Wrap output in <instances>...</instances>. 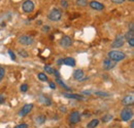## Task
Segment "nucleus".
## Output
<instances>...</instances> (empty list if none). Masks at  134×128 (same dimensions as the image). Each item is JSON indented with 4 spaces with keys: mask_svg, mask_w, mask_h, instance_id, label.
Returning a JSON list of instances; mask_svg holds the SVG:
<instances>
[{
    "mask_svg": "<svg viewBox=\"0 0 134 128\" xmlns=\"http://www.w3.org/2000/svg\"><path fill=\"white\" fill-rule=\"evenodd\" d=\"M107 54H108L109 60H111V61H114V62L123 61V60L126 57L125 53H124V52H121V51H119V50H110Z\"/></svg>",
    "mask_w": 134,
    "mask_h": 128,
    "instance_id": "nucleus-1",
    "label": "nucleus"
},
{
    "mask_svg": "<svg viewBox=\"0 0 134 128\" xmlns=\"http://www.w3.org/2000/svg\"><path fill=\"white\" fill-rule=\"evenodd\" d=\"M62 17V12L59 8H53L49 14V18L51 21H54V22H58L60 21Z\"/></svg>",
    "mask_w": 134,
    "mask_h": 128,
    "instance_id": "nucleus-2",
    "label": "nucleus"
},
{
    "mask_svg": "<svg viewBox=\"0 0 134 128\" xmlns=\"http://www.w3.org/2000/svg\"><path fill=\"white\" fill-rule=\"evenodd\" d=\"M132 116H133V112H132L131 109H129V107L123 109L122 112H121V119H122L123 121H126V122H127V121L131 120Z\"/></svg>",
    "mask_w": 134,
    "mask_h": 128,
    "instance_id": "nucleus-3",
    "label": "nucleus"
},
{
    "mask_svg": "<svg viewBox=\"0 0 134 128\" xmlns=\"http://www.w3.org/2000/svg\"><path fill=\"white\" fill-rule=\"evenodd\" d=\"M125 41H126V40H125V38H124L123 35H118L117 37L115 38V40L113 41V43H111V47L113 48L122 47V46L124 45Z\"/></svg>",
    "mask_w": 134,
    "mask_h": 128,
    "instance_id": "nucleus-4",
    "label": "nucleus"
},
{
    "mask_svg": "<svg viewBox=\"0 0 134 128\" xmlns=\"http://www.w3.org/2000/svg\"><path fill=\"white\" fill-rule=\"evenodd\" d=\"M19 42L23 45H32L34 43V39L31 36L28 35H22L19 37Z\"/></svg>",
    "mask_w": 134,
    "mask_h": 128,
    "instance_id": "nucleus-5",
    "label": "nucleus"
},
{
    "mask_svg": "<svg viewBox=\"0 0 134 128\" xmlns=\"http://www.w3.org/2000/svg\"><path fill=\"white\" fill-rule=\"evenodd\" d=\"M34 7H35V5H34L33 1H31V0H26L22 5L23 10L27 14H31L34 10Z\"/></svg>",
    "mask_w": 134,
    "mask_h": 128,
    "instance_id": "nucleus-6",
    "label": "nucleus"
},
{
    "mask_svg": "<svg viewBox=\"0 0 134 128\" xmlns=\"http://www.w3.org/2000/svg\"><path fill=\"white\" fill-rule=\"evenodd\" d=\"M32 109H33V104H26V105H24V106L22 107V109L20 110L19 115H20L21 117H25V116H27L29 113L32 111Z\"/></svg>",
    "mask_w": 134,
    "mask_h": 128,
    "instance_id": "nucleus-7",
    "label": "nucleus"
},
{
    "mask_svg": "<svg viewBox=\"0 0 134 128\" xmlns=\"http://www.w3.org/2000/svg\"><path fill=\"white\" fill-rule=\"evenodd\" d=\"M59 44H60V46H62V47L64 48H68L71 46V44H72V39L69 37V36H63L61 39H60V41H59Z\"/></svg>",
    "mask_w": 134,
    "mask_h": 128,
    "instance_id": "nucleus-8",
    "label": "nucleus"
},
{
    "mask_svg": "<svg viewBox=\"0 0 134 128\" xmlns=\"http://www.w3.org/2000/svg\"><path fill=\"white\" fill-rule=\"evenodd\" d=\"M69 121L71 124H76L81 121V114L79 111H73L69 116Z\"/></svg>",
    "mask_w": 134,
    "mask_h": 128,
    "instance_id": "nucleus-9",
    "label": "nucleus"
},
{
    "mask_svg": "<svg viewBox=\"0 0 134 128\" xmlns=\"http://www.w3.org/2000/svg\"><path fill=\"white\" fill-rule=\"evenodd\" d=\"M89 5H90V7L92 8V9H95V10H103L104 9V5L99 2V1H95V0H93V1H91L90 3H89Z\"/></svg>",
    "mask_w": 134,
    "mask_h": 128,
    "instance_id": "nucleus-10",
    "label": "nucleus"
},
{
    "mask_svg": "<svg viewBox=\"0 0 134 128\" xmlns=\"http://www.w3.org/2000/svg\"><path fill=\"white\" fill-rule=\"evenodd\" d=\"M122 104H123L124 106H127V107L133 106V104H134L133 94H128V95L125 96V97L123 98V100H122Z\"/></svg>",
    "mask_w": 134,
    "mask_h": 128,
    "instance_id": "nucleus-11",
    "label": "nucleus"
},
{
    "mask_svg": "<svg viewBox=\"0 0 134 128\" xmlns=\"http://www.w3.org/2000/svg\"><path fill=\"white\" fill-rule=\"evenodd\" d=\"M115 67H116V63L114 61H111L109 59L103 61V68H104V70H107L108 71V70H111Z\"/></svg>",
    "mask_w": 134,
    "mask_h": 128,
    "instance_id": "nucleus-12",
    "label": "nucleus"
},
{
    "mask_svg": "<svg viewBox=\"0 0 134 128\" xmlns=\"http://www.w3.org/2000/svg\"><path fill=\"white\" fill-rule=\"evenodd\" d=\"M38 100L44 105V106H51L52 105V99H51L49 96L44 95V94H41V95L38 97Z\"/></svg>",
    "mask_w": 134,
    "mask_h": 128,
    "instance_id": "nucleus-13",
    "label": "nucleus"
},
{
    "mask_svg": "<svg viewBox=\"0 0 134 128\" xmlns=\"http://www.w3.org/2000/svg\"><path fill=\"white\" fill-rule=\"evenodd\" d=\"M62 95H64L67 98H72V99H76V100H83L85 99V97L83 95L80 94H75V93H62Z\"/></svg>",
    "mask_w": 134,
    "mask_h": 128,
    "instance_id": "nucleus-14",
    "label": "nucleus"
},
{
    "mask_svg": "<svg viewBox=\"0 0 134 128\" xmlns=\"http://www.w3.org/2000/svg\"><path fill=\"white\" fill-rule=\"evenodd\" d=\"M73 78H74L75 80L81 81L84 78V71H83V70H76V71H74V73H73Z\"/></svg>",
    "mask_w": 134,
    "mask_h": 128,
    "instance_id": "nucleus-15",
    "label": "nucleus"
},
{
    "mask_svg": "<svg viewBox=\"0 0 134 128\" xmlns=\"http://www.w3.org/2000/svg\"><path fill=\"white\" fill-rule=\"evenodd\" d=\"M63 64L69 66V67H74L75 66V60L73 57H66V59L63 60Z\"/></svg>",
    "mask_w": 134,
    "mask_h": 128,
    "instance_id": "nucleus-16",
    "label": "nucleus"
},
{
    "mask_svg": "<svg viewBox=\"0 0 134 128\" xmlns=\"http://www.w3.org/2000/svg\"><path fill=\"white\" fill-rule=\"evenodd\" d=\"M98 124H99V120L98 119H93L87 124V128H96L98 126Z\"/></svg>",
    "mask_w": 134,
    "mask_h": 128,
    "instance_id": "nucleus-17",
    "label": "nucleus"
},
{
    "mask_svg": "<svg viewBox=\"0 0 134 128\" xmlns=\"http://www.w3.org/2000/svg\"><path fill=\"white\" fill-rule=\"evenodd\" d=\"M46 120H47V118H46V116H43V115H39V116H37V117L35 118V122H36L38 125L43 124V123L46 122Z\"/></svg>",
    "mask_w": 134,
    "mask_h": 128,
    "instance_id": "nucleus-18",
    "label": "nucleus"
},
{
    "mask_svg": "<svg viewBox=\"0 0 134 128\" xmlns=\"http://www.w3.org/2000/svg\"><path fill=\"white\" fill-rule=\"evenodd\" d=\"M56 82H57L58 84H60V85H61V86H62V87H63L65 90H67V91H71V88H70V87H68L66 84H65L63 81L61 80L60 78H57V79H56Z\"/></svg>",
    "mask_w": 134,
    "mask_h": 128,
    "instance_id": "nucleus-19",
    "label": "nucleus"
},
{
    "mask_svg": "<svg viewBox=\"0 0 134 128\" xmlns=\"http://www.w3.org/2000/svg\"><path fill=\"white\" fill-rule=\"evenodd\" d=\"M75 4L77 6H82V7H85L88 5V0H76L75 1Z\"/></svg>",
    "mask_w": 134,
    "mask_h": 128,
    "instance_id": "nucleus-20",
    "label": "nucleus"
},
{
    "mask_svg": "<svg viewBox=\"0 0 134 128\" xmlns=\"http://www.w3.org/2000/svg\"><path fill=\"white\" fill-rule=\"evenodd\" d=\"M37 78L39 79L40 81H42V82H46V81H48V77H47V75L44 74V73H38V75H37Z\"/></svg>",
    "mask_w": 134,
    "mask_h": 128,
    "instance_id": "nucleus-21",
    "label": "nucleus"
},
{
    "mask_svg": "<svg viewBox=\"0 0 134 128\" xmlns=\"http://www.w3.org/2000/svg\"><path fill=\"white\" fill-rule=\"evenodd\" d=\"M19 54L22 56V57H28L29 56V53H28V51H26L25 49H19Z\"/></svg>",
    "mask_w": 134,
    "mask_h": 128,
    "instance_id": "nucleus-22",
    "label": "nucleus"
},
{
    "mask_svg": "<svg viewBox=\"0 0 134 128\" xmlns=\"http://www.w3.org/2000/svg\"><path fill=\"white\" fill-rule=\"evenodd\" d=\"M43 69H44V71H47L48 74H54V72H55V70H54L52 67L48 66V65H46V66L43 67Z\"/></svg>",
    "mask_w": 134,
    "mask_h": 128,
    "instance_id": "nucleus-23",
    "label": "nucleus"
},
{
    "mask_svg": "<svg viewBox=\"0 0 134 128\" xmlns=\"http://www.w3.org/2000/svg\"><path fill=\"white\" fill-rule=\"evenodd\" d=\"M95 94L98 96H101V97H107V96H109V93L103 92V91H95Z\"/></svg>",
    "mask_w": 134,
    "mask_h": 128,
    "instance_id": "nucleus-24",
    "label": "nucleus"
},
{
    "mask_svg": "<svg viewBox=\"0 0 134 128\" xmlns=\"http://www.w3.org/2000/svg\"><path fill=\"white\" fill-rule=\"evenodd\" d=\"M110 120H113V116L111 115H104L102 117V122H108Z\"/></svg>",
    "mask_w": 134,
    "mask_h": 128,
    "instance_id": "nucleus-25",
    "label": "nucleus"
},
{
    "mask_svg": "<svg viewBox=\"0 0 134 128\" xmlns=\"http://www.w3.org/2000/svg\"><path fill=\"white\" fill-rule=\"evenodd\" d=\"M4 76H5V69L0 66V81H2Z\"/></svg>",
    "mask_w": 134,
    "mask_h": 128,
    "instance_id": "nucleus-26",
    "label": "nucleus"
},
{
    "mask_svg": "<svg viewBox=\"0 0 134 128\" xmlns=\"http://www.w3.org/2000/svg\"><path fill=\"white\" fill-rule=\"evenodd\" d=\"M8 54H9V56H10V59H12L13 61L16 60V53H15L12 49H8Z\"/></svg>",
    "mask_w": 134,
    "mask_h": 128,
    "instance_id": "nucleus-27",
    "label": "nucleus"
},
{
    "mask_svg": "<svg viewBox=\"0 0 134 128\" xmlns=\"http://www.w3.org/2000/svg\"><path fill=\"white\" fill-rule=\"evenodd\" d=\"M20 89H21L22 92H26V91L28 90V85H27V84H22Z\"/></svg>",
    "mask_w": 134,
    "mask_h": 128,
    "instance_id": "nucleus-28",
    "label": "nucleus"
},
{
    "mask_svg": "<svg viewBox=\"0 0 134 128\" xmlns=\"http://www.w3.org/2000/svg\"><path fill=\"white\" fill-rule=\"evenodd\" d=\"M61 6H62L64 9H66L67 7H68V2H67L66 0H62V1H61Z\"/></svg>",
    "mask_w": 134,
    "mask_h": 128,
    "instance_id": "nucleus-29",
    "label": "nucleus"
},
{
    "mask_svg": "<svg viewBox=\"0 0 134 128\" xmlns=\"http://www.w3.org/2000/svg\"><path fill=\"white\" fill-rule=\"evenodd\" d=\"M15 128H28V125H27V124H25V123H22V124L17 125Z\"/></svg>",
    "mask_w": 134,
    "mask_h": 128,
    "instance_id": "nucleus-30",
    "label": "nucleus"
},
{
    "mask_svg": "<svg viewBox=\"0 0 134 128\" xmlns=\"http://www.w3.org/2000/svg\"><path fill=\"white\" fill-rule=\"evenodd\" d=\"M50 26H43V27H42V29H41V30H42V32H49V31H50Z\"/></svg>",
    "mask_w": 134,
    "mask_h": 128,
    "instance_id": "nucleus-31",
    "label": "nucleus"
},
{
    "mask_svg": "<svg viewBox=\"0 0 134 128\" xmlns=\"http://www.w3.org/2000/svg\"><path fill=\"white\" fill-rule=\"evenodd\" d=\"M4 101H5V96L3 94H0V105L4 104Z\"/></svg>",
    "mask_w": 134,
    "mask_h": 128,
    "instance_id": "nucleus-32",
    "label": "nucleus"
},
{
    "mask_svg": "<svg viewBox=\"0 0 134 128\" xmlns=\"http://www.w3.org/2000/svg\"><path fill=\"white\" fill-rule=\"evenodd\" d=\"M129 31L130 32H134V23H130V26H129Z\"/></svg>",
    "mask_w": 134,
    "mask_h": 128,
    "instance_id": "nucleus-33",
    "label": "nucleus"
},
{
    "mask_svg": "<svg viewBox=\"0 0 134 128\" xmlns=\"http://www.w3.org/2000/svg\"><path fill=\"white\" fill-rule=\"evenodd\" d=\"M128 43H129L130 47H134V38L130 39V40H128Z\"/></svg>",
    "mask_w": 134,
    "mask_h": 128,
    "instance_id": "nucleus-34",
    "label": "nucleus"
},
{
    "mask_svg": "<svg viewBox=\"0 0 134 128\" xmlns=\"http://www.w3.org/2000/svg\"><path fill=\"white\" fill-rule=\"evenodd\" d=\"M49 85H50V87L52 89H56V84H55V82H50Z\"/></svg>",
    "mask_w": 134,
    "mask_h": 128,
    "instance_id": "nucleus-35",
    "label": "nucleus"
},
{
    "mask_svg": "<svg viewBox=\"0 0 134 128\" xmlns=\"http://www.w3.org/2000/svg\"><path fill=\"white\" fill-rule=\"evenodd\" d=\"M114 3H117V4H120V3H123L125 0H111Z\"/></svg>",
    "mask_w": 134,
    "mask_h": 128,
    "instance_id": "nucleus-36",
    "label": "nucleus"
},
{
    "mask_svg": "<svg viewBox=\"0 0 134 128\" xmlns=\"http://www.w3.org/2000/svg\"><path fill=\"white\" fill-rule=\"evenodd\" d=\"M54 74H55V76H56L57 78H60V73H59V71H57V70H55V72H54Z\"/></svg>",
    "mask_w": 134,
    "mask_h": 128,
    "instance_id": "nucleus-37",
    "label": "nucleus"
},
{
    "mask_svg": "<svg viewBox=\"0 0 134 128\" xmlns=\"http://www.w3.org/2000/svg\"><path fill=\"white\" fill-rule=\"evenodd\" d=\"M57 64L59 65V66H61V65L63 64V59H59V60L57 61Z\"/></svg>",
    "mask_w": 134,
    "mask_h": 128,
    "instance_id": "nucleus-38",
    "label": "nucleus"
},
{
    "mask_svg": "<svg viewBox=\"0 0 134 128\" xmlns=\"http://www.w3.org/2000/svg\"><path fill=\"white\" fill-rule=\"evenodd\" d=\"M66 110H67V109L65 108V107H60V111H63V112L65 113V112H66Z\"/></svg>",
    "mask_w": 134,
    "mask_h": 128,
    "instance_id": "nucleus-39",
    "label": "nucleus"
},
{
    "mask_svg": "<svg viewBox=\"0 0 134 128\" xmlns=\"http://www.w3.org/2000/svg\"><path fill=\"white\" fill-rule=\"evenodd\" d=\"M130 128H134V121H131V124H130Z\"/></svg>",
    "mask_w": 134,
    "mask_h": 128,
    "instance_id": "nucleus-40",
    "label": "nucleus"
},
{
    "mask_svg": "<svg viewBox=\"0 0 134 128\" xmlns=\"http://www.w3.org/2000/svg\"><path fill=\"white\" fill-rule=\"evenodd\" d=\"M83 93H85V94H90V93H91V91H84Z\"/></svg>",
    "mask_w": 134,
    "mask_h": 128,
    "instance_id": "nucleus-41",
    "label": "nucleus"
},
{
    "mask_svg": "<svg viewBox=\"0 0 134 128\" xmlns=\"http://www.w3.org/2000/svg\"><path fill=\"white\" fill-rule=\"evenodd\" d=\"M37 25H41V21H38L37 22Z\"/></svg>",
    "mask_w": 134,
    "mask_h": 128,
    "instance_id": "nucleus-42",
    "label": "nucleus"
},
{
    "mask_svg": "<svg viewBox=\"0 0 134 128\" xmlns=\"http://www.w3.org/2000/svg\"><path fill=\"white\" fill-rule=\"evenodd\" d=\"M129 1H133V0H129Z\"/></svg>",
    "mask_w": 134,
    "mask_h": 128,
    "instance_id": "nucleus-43",
    "label": "nucleus"
}]
</instances>
